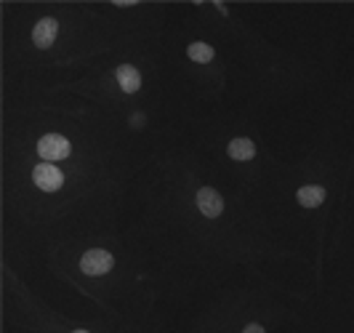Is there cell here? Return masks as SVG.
<instances>
[{"label":"cell","mask_w":354,"mask_h":333,"mask_svg":"<svg viewBox=\"0 0 354 333\" xmlns=\"http://www.w3.org/2000/svg\"><path fill=\"white\" fill-rule=\"evenodd\" d=\"M56 33H59L56 19L51 17L40 19L35 24V30H32V43H35L37 48H51L53 40H56Z\"/></svg>","instance_id":"obj_5"},{"label":"cell","mask_w":354,"mask_h":333,"mask_svg":"<svg viewBox=\"0 0 354 333\" xmlns=\"http://www.w3.org/2000/svg\"><path fill=\"white\" fill-rule=\"evenodd\" d=\"M75 333H88V331H75Z\"/></svg>","instance_id":"obj_11"},{"label":"cell","mask_w":354,"mask_h":333,"mask_svg":"<svg viewBox=\"0 0 354 333\" xmlns=\"http://www.w3.org/2000/svg\"><path fill=\"white\" fill-rule=\"evenodd\" d=\"M187 56H189L192 62L205 64V62H211V59H213V48L208 46V43H192V46L187 48Z\"/></svg>","instance_id":"obj_9"},{"label":"cell","mask_w":354,"mask_h":333,"mask_svg":"<svg viewBox=\"0 0 354 333\" xmlns=\"http://www.w3.org/2000/svg\"><path fill=\"white\" fill-rule=\"evenodd\" d=\"M243 333H264V328H261L259 323H250V325H248V328H245Z\"/></svg>","instance_id":"obj_10"},{"label":"cell","mask_w":354,"mask_h":333,"mask_svg":"<svg viewBox=\"0 0 354 333\" xmlns=\"http://www.w3.org/2000/svg\"><path fill=\"white\" fill-rule=\"evenodd\" d=\"M296 197H299V203H301L304 208H317V206H322V200H325V190L309 184V187H301Z\"/></svg>","instance_id":"obj_7"},{"label":"cell","mask_w":354,"mask_h":333,"mask_svg":"<svg viewBox=\"0 0 354 333\" xmlns=\"http://www.w3.org/2000/svg\"><path fill=\"white\" fill-rule=\"evenodd\" d=\"M197 208L203 216H208V219H216V216H221V210H224V200H221V195L211 190V187H203L200 192H197Z\"/></svg>","instance_id":"obj_4"},{"label":"cell","mask_w":354,"mask_h":333,"mask_svg":"<svg viewBox=\"0 0 354 333\" xmlns=\"http://www.w3.org/2000/svg\"><path fill=\"white\" fill-rule=\"evenodd\" d=\"M227 152H230L232 160H250L256 155V147H253L250 139H234V141H230Z\"/></svg>","instance_id":"obj_8"},{"label":"cell","mask_w":354,"mask_h":333,"mask_svg":"<svg viewBox=\"0 0 354 333\" xmlns=\"http://www.w3.org/2000/svg\"><path fill=\"white\" fill-rule=\"evenodd\" d=\"M32 179H35V184L43 192H56L64 184V176H62V171L53 163H40V165H35Z\"/></svg>","instance_id":"obj_3"},{"label":"cell","mask_w":354,"mask_h":333,"mask_svg":"<svg viewBox=\"0 0 354 333\" xmlns=\"http://www.w3.org/2000/svg\"><path fill=\"white\" fill-rule=\"evenodd\" d=\"M112 267H115V259H112V253H106V251H102V248L86 251V253H83V259H80V269H83L86 275H93V278H99V275H106Z\"/></svg>","instance_id":"obj_2"},{"label":"cell","mask_w":354,"mask_h":333,"mask_svg":"<svg viewBox=\"0 0 354 333\" xmlns=\"http://www.w3.org/2000/svg\"><path fill=\"white\" fill-rule=\"evenodd\" d=\"M37 152H40V158L43 160L53 163V160L70 158L72 147L64 136H59V134H48V136H43V139L37 141Z\"/></svg>","instance_id":"obj_1"},{"label":"cell","mask_w":354,"mask_h":333,"mask_svg":"<svg viewBox=\"0 0 354 333\" xmlns=\"http://www.w3.org/2000/svg\"><path fill=\"white\" fill-rule=\"evenodd\" d=\"M118 83L123 88L125 93H136L139 86H142V75L136 67H131V64H120L118 67Z\"/></svg>","instance_id":"obj_6"}]
</instances>
